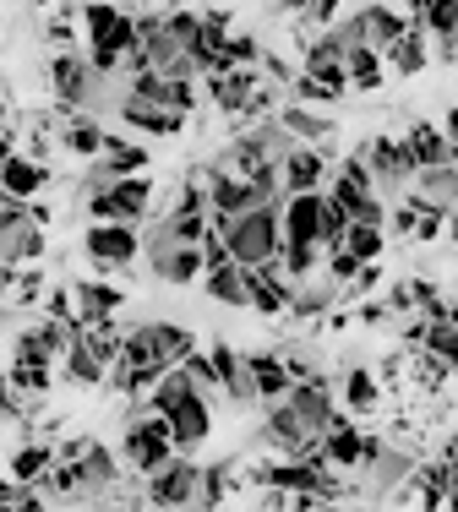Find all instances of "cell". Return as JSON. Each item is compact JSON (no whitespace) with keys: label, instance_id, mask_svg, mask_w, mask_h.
<instances>
[{"label":"cell","instance_id":"26","mask_svg":"<svg viewBox=\"0 0 458 512\" xmlns=\"http://www.w3.org/2000/svg\"><path fill=\"white\" fill-rule=\"evenodd\" d=\"M448 382H453V365L442 355H431V349H404V387H409V393L437 398Z\"/></svg>","mask_w":458,"mask_h":512},{"label":"cell","instance_id":"45","mask_svg":"<svg viewBox=\"0 0 458 512\" xmlns=\"http://www.w3.org/2000/svg\"><path fill=\"white\" fill-rule=\"evenodd\" d=\"M437 235H448V207H431V202H420L415 240H437Z\"/></svg>","mask_w":458,"mask_h":512},{"label":"cell","instance_id":"27","mask_svg":"<svg viewBox=\"0 0 458 512\" xmlns=\"http://www.w3.org/2000/svg\"><path fill=\"white\" fill-rule=\"evenodd\" d=\"M404 148L415 158V169H442V164H458L453 142L442 137V126H431V120H415V126L404 131Z\"/></svg>","mask_w":458,"mask_h":512},{"label":"cell","instance_id":"42","mask_svg":"<svg viewBox=\"0 0 458 512\" xmlns=\"http://www.w3.org/2000/svg\"><path fill=\"white\" fill-rule=\"evenodd\" d=\"M289 104H311V109H333V104H344L339 93L328 88V82H317V77H306V71H295V82H289Z\"/></svg>","mask_w":458,"mask_h":512},{"label":"cell","instance_id":"5","mask_svg":"<svg viewBox=\"0 0 458 512\" xmlns=\"http://www.w3.org/2000/svg\"><path fill=\"white\" fill-rule=\"evenodd\" d=\"M175 458V436H170V420L153 409L131 414L126 431H120V463H131L137 474H153Z\"/></svg>","mask_w":458,"mask_h":512},{"label":"cell","instance_id":"35","mask_svg":"<svg viewBox=\"0 0 458 512\" xmlns=\"http://www.w3.org/2000/svg\"><path fill=\"white\" fill-rule=\"evenodd\" d=\"M202 295L208 300H219V306H246V267L240 262H224V267H213V273H202Z\"/></svg>","mask_w":458,"mask_h":512},{"label":"cell","instance_id":"18","mask_svg":"<svg viewBox=\"0 0 458 512\" xmlns=\"http://www.w3.org/2000/svg\"><path fill=\"white\" fill-rule=\"evenodd\" d=\"M289 300H295V284L284 278V267H279V262H268V267H246V306L257 311V316H284V311H289Z\"/></svg>","mask_w":458,"mask_h":512},{"label":"cell","instance_id":"10","mask_svg":"<svg viewBox=\"0 0 458 512\" xmlns=\"http://www.w3.org/2000/svg\"><path fill=\"white\" fill-rule=\"evenodd\" d=\"M115 120H120V126H131L137 137L170 142V137H180V131H186V120H191V115H180V109H170V104L137 99V93H120V104H115Z\"/></svg>","mask_w":458,"mask_h":512},{"label":"cell","instance_id":"16","mask_svg":"<svg viewBox=\"0 0 458 512\" xmlns=\"http://www.w3.org/2000/svg\"><path fill=\"white\" fill-rule=\"evenodd\" d=\"M382 398H388V387H382V376L371 371V365H344L339 376V409L349 420H371V414L382 409Z\"/></svg>","mask_w":458,"mask_h":512},{"label":"cell","instance_id":"51","mask_svg":"<svg viewBox=\"0 0 458 512\" xmlns=\"http://www.w3.org/2000/svg\"><path fill=\"white\" fill-rule=\"evenodd\" d=\"M120 11H131V17H142V11H159V0H115Z\"/></svg>","mask_w":458,"mask_h":512},{"label":"cell","instance_id":"49","mask_svg":"<svg viewBox=\"0 0 458 512\" xmlns=\"http://www.w3.org/2000/svg\"><path fill=\"white\" fill-rule=\"evenodd\" d=\"M22 491H28V485H17V480H11V469H0V502H17Z\"/></svg>","mask_w":458,"mask_h":512},{"label":"cell","instance_id":"22","mask_svg":"<svg viewBox=\"0 0 458 512\" xmlns=\"http://www.w3.org/2000/svg\"><path fill=\"white\" fill-rule=\"evenodd\" d=\"M453 485H458V469H448L442 458H420L399 496H415L420 512H442V507H448V491H453Z\"/></svg>","mask_w":458,"mask_h":512},{"label":"cell","instance_id":"1","mask_svg":"<svg viewBox=\"0 0 458 512\" xmlns=\"http://www.w3.org/2000/svg\"><path fill=\"white\" fill-rule=\"evenodd\" d=\"M339 420V382L333 376H311L295 382L279 404L262 409V442L279 458H317L322 463V431Z\"/></svg>","mask_w":458,"mask_h":512},{"label":"cell","instance_id":"23","mask_svg":"<svg viewBox=\"0 0 458 512\" xmlns=\"http://www.w3.org/2000/svg\"><path fill=\"white\" fill-rule=\"evenodd\" d=\"M322 191H300V197H284L279 207V224L284 240H300V246H322Z\"/></svg>","mask_w":458,"mask_h":512},{"label":"cell","instance_id":"32","mask_svg":"<svg viewBox=\"0 0 458 512\" xmlns=\"http://www.w3.org/2000/svg\"><path fill=\"white\" fill-rule=\"evenodd\" d=\"M420 28L437 39L442 60H458V0H431L426 17H420Z\"/></svg>","mask_w":458,"mask_h":512},{"label":"cell","instance_id":"44","mask_svg":"<svg viewBox=\"0 0 458 512\" xmlns=\"http://www.w3.org/2000/svg\"><path fill=\"white\" fill-rule=\"evenodd\" d=\"M180 371L191 376V387H197V393H208V398L219 393V371H213V355H208V349H202V344L191 349L186 360H180Z\"/></svg>","mask_w":458,"mask_h":512},{"label":"cell","instance_id":"4","mask_svg":"<svg viewBox=\"0 0 458 512\" xmlns=\"http://www.w3.org/2000/svg\"><path fill=\"white\" fill-rule=\"evenodd\" d=\"M229 256L240 267H268L279 262V246H284V224H279V207H251V213H235L229 224L219 229Z\"/></svg>","mask_w":458,"mask_h":512},{"label":"cell","instance_id":"25","mask_svg":"<svg viewBox=\"0 0 458 512\" xmlns=\"http://www.w3.org/2000/svg\"><path fill=\"white\" fill-rule=\"evenodd\" d=\"M55 142H60L71 158H99L104 142H110V126H104L99 115H82V109H77V115H60Z\"/></svg>","mask_w":458,"mask_h":512},{"label":"cell","instance_id":"24","mask_svg":"<svg viewBox=\"0 0 458 512\" xmlns=\"http://www.w3.org/2000/svg\"><path fill=\"white\" fill-rule=\"evenodd\" d=\"M246 371H251V387H257V404L268 409V404H279V398L295 387V376H289V365L279 349H251L246 355Z\"/></svg>","mask_w":458,"mask_h":512},{"label":"cell","instance_id":"52","mask_svg":"<svg viewBox=\"0 0 458 512\" xmlns=\"http://www.w3.org/2000/svg\"><path fill=\"white\" fill-rule=\"evenodd\" d=\"M442 463H448V469H458V431L448 436V447H442Z\"/></svg>","mask_w":458,"mask_h":512},{"label":"cell","instance_id":"33","mask_svg":"<svg viewBox=\"0 0 458 512\" xmlns=\"http://www.w3.org/2000/svg\"><path fill=\"white\" fill-rule=\"evenodd\" d=\"M229 491H235V463H229V458H219V463H202L197 502H191L186 512H219Z\"/></svg>","mask_w":458,"mask_h":512},{"label":"cell","instance_id":"28","mask_svg":"<svg viewBox=\"0 0 458 512\" xmlns=\"http://www.w3.org/2000/svg\"><path fill=\"white\" fill-rule=\"evenodd\" d=\"M344 306V295H339V284H295V300H289V311L284 316H295V322H328V311H339Z\"/></svg>","mask_w":458,"mask_h":512},{"label":"cell","instance_id":"36","mask_svg":"<svg viewBox=\"0 0 458 512\" xmlns=\"http://www.w3.org/2000/svg\"><path fill=\"white\" fill-rule=\"evenodd\" d=\"M415 191L420 202H431V207H453L458 202V169L453 164H442V169H415Z\"/></svg>","mask_w":458,"mask_h":512},{"label":"cell","instance_id":"17","mask_svg":"<svg viewBox=\"0 0 458 512\" xmlns=\"http://www.w3.org/2000/svg\"><path fill=\"white\" fill-rule=\"evenodd\" d=\"M208 355H213V371H219V393L229 398V404H235V409H251V404H257V387H251L246 355H240L229 338H213Z\"/></svg>","mask_w":458,"mask_h":512},{"label":"cell","instance_id":"19","mask_svg":"<svg viewBox=\"0 0 458 512\" xmlns=\"http://www.w3.org/2000/svg\"><path fill=\"white\" fill-rule=\"evenodd\" d=\"M164 420H170L175 453H197V447L213 436V398H208V393H191L186 404H180V409H170Z\"/></svg>","mask_w":458,"mask_h":512},{"label":"cell","instance_id":"20","mask_svg":"<svg viewBox=\"0 0 458 512\" xmlns=\"http://www.w3.org/2000/svg\"><path fill=\"white\" fill-rule=\"evenodd\" d=\"M279 126H284L295 142H306V148H322V153L333 158V137H339V126H333L328 109H311V104H279Z\"/></svg>","mask_w":458,"mask_h":512},{"label":"cell","instance_id":"2","mask_svg":"<svg viewBox=\"0 0 458 512\" xmlns=\"http://www.w3.org/2000/svg\"><path fill=\"white\" fill-rule=\"evenodd\" d=\"M142 262H148L153 284H170V289H186V284H202V246H180L170 218H148V229H142Z\"/></svg>","mask_w":458,"mask_h":512},{"label":"cell","instance_id":"57","mask_svg":"<svg viewBox=\"0 0 458 512\" xmlns=\"http://www.w3.org/2000/svg\"><path fill=\"white\" fill-rule=\"evenodd\" d=\"M317 512H344V507H317Z\"/></svg>","mask_w":458,"mask_h":512},{"label":"cell","instance_id":"3","mask_svg":"<svg viewBox=\"0 0 458 512\" xmlns=\"http://www.w3.org/2000/svg\"><path fill=\"white\" fill-rule=\"evenodd\" d=\"M197 349V333L180 322H137L126 327V344H120L115 365H137V371H170Z\"/></svg>","mask_w":458,"mask_h":512},{"label":"cell","instance_id":"54","mask_svg":"<svg viewBox=\"0 0 458 512\" xmlns=\"http://www.w3.org/2000/svg\"><path fill=\"white\" fill-rule=\"evenodd\" d=\"M448 240H453V246H458V202L448 207Z\"/></svg>","mask_w":458,"mask_h":512},{"label":"cell","instance_id":"12","mask_svg":"<svg viewBox=\"0 0 458 512\" xmlns=\"http://www.w3.org/2000/svg\"><path fill=\"white\" fill-rule=\"evenodd\" d=\"M262 82H268V77H262V66H235V71H224V77H208L202 88H208V99H213L219 115H229V120L246 126V109H251V99H257Z\"/></svg>","mask_w":458,"mask_h":512},{"label":"cell","instance_id":"47","mask_svg":"<svg viewBox=\"0 0 458 512\" xmlns=\"http://www.w3.org/2000/svg\"><path fill=\"white\" fill-rule=\"evenodd\" d=\"M382 306H388V316H415V289H409V278H399V284L382 295Z\"/></svg>","mask_w":458,"mask_h":512},{"label":"cell","instance_id":"48","mask_svg":"<svg viewBox=\"0 0 458 512\" xmlns=\"http://www.w3.org/2000/svg\"><path fill=\"white\" fill-rule=\"evenodd\" d=\"M349 316H355L360 327H388V322H393V316H388V306H382V300H360V306L349 311Z\"/></svg>","mask_w":458,"mask_h":512},{"label":"cell","instance_id":"43","mask_svg":"<svg viewBox=\"0 0 458 512\" xmlns=\"http://www.w3.org/2000/svg\"><path fill=\"white\" fill-rule=\"evenodd\" d=\"M44 295H50V284H44V267H22V273H17V289H11L6 306L33 311V306H44Z\"/></svg>","mask_w":458,"mask_h":512},{"label":"cell","instance_id":"9","mask_svg":"<svg viewBox=\"0 0 458 512\" xmlns=\"http://www.w3.org/2000/svg\"><path fill=\"white\" fill-rule=\"evenodd\" d=\"M197 485H202V463H191V453H175L164 469L142 474V491H148L153 512H186L197 502Z\"/></svg>","mask_w":458,"mask_h":512},{"label":"cell","instance_id":"39","mask_svg":"<svg viewBox=\"0 0 458 512\" xmlns=\"http://www.w3.org/2000/svg\"><path fill=\"white\" fill-rule=\"evenodd\" d=\"M322 246H300V240H284L279 246V267H284V278L289 284H306V278H317L322 273Z\"/></svg>","mask_w":458,"mask_h":512},{"label":"cell","instance_id":"15","mask_svg":"<svg viewBox=\"0 0 458 512\" xmlns=\"http://www.w3.org/2000/svg\"><path fill=\"white\" fill-rule=\"evenodd\" d=\"M71 295H77V322L82 327L115 322V316L126 311V289H120L115 278H77V284H71Z\"/></svg>","mask_w":458,"mask_h":512},{"label":"cell","instance_id":"41","mask_svg":"<svg viewBox=\"0 0 458 512\" xmlns=\"http://www.w3.org/2000/svg\"><path fill=\"white\" fill-rule=\"evenodd\" d=\"M344 251L355 256V262H382V251H388V229L382 224H349Z\"/></svg>","mask_w":458,"mask_h":512},{"label":"cell","instance_id":"37","mask_svg":"<svg viewBox=\"0 0 458 512\" xmlns=\"http://www.w3.org/2000/svg\"><path fill=\"white\" fill-rule=\"evenodd\" d=\"M99 158L115 169L120 180H126V175H148V142H131V137H120V131H110V142H104Z\"/></svg>","mask_w":458,"mask_h":512},{"label":"cell","instance_id":"38","mask_svg":"<svg viewBox=\"0 0 458 512\" xmlns=\"http://www.w3.org/2000/svg\"><path fill=\"white\" fill-rule=\"evenodd\" d=\"M191 393H197V387H191V376L180 371V365H170V371H164L159 382L148 387V409H153V414H170V409L186 404Z\"/></svg>","mask_w":458,"mask_h":512},{"label":"cell","instance_id":"50","mask_svg":"<svg viewBox=\"0 0 458 512\" xmlns=\"http://www.w3.org/2000/svg\"><path fill=\"white\" fill-rule=\"evenodd\" d=\"M442 137L453 142V153H458V104L448 109V115H442Z\"/></svg>","mask_w":458,"mask_h":512},{"label":"cell","instance_id":"31","mask_svg":"<svg viewBox=\"0 0 458 512\" xmlns=\"http://www.w3.org/2000/svg\"><path fill=\"white\" fill-rule=\"evenodd\" d=\"M60 371H66V382H77V387H104L110 365L93 355L88 338H82V327H77V338H71V349H66V360H60Z\"/></svg>","mask_w":458,"mask_h":512},{"label":"cell","instance_id":"40","mask_svg":"<svg viewBox=\"0 0 458 512\" xmlns=\"http://www.w3.org/2000/svg\"><path fill=\"white\" fill-rule=\"evenodd\" d=\"M11 387H17L22 398H44L55 387V365L50 360H11Z\"/></svg>","mask_w":458,"mask_h":512},{"label":"cell","instance_id":"11","mask_svg":"<svg viewBox=\"0 0 458 512\" xmlns=\"http://www.w3.org/2000/svg\"><path fill=\"white\" fill-rule=\"evenodd\" d=\"M366 442H371V431L339 409V420L322 431V463L339 469V474H360V469H366Z\"/></svg>","mask_w":458,"mask_h":512},{"label":"cell","instance_id":"14","mask_svg":"<svg viewBox=\"0 0 458 512\" xmlns=\"http://www.w3.org/2000/svg\"><path fill=\"white\" fill-rule=\"evenodd\" d=\"M415 447H404V442H382L377 447V458H371L366 463V469H360V474H366V491L371 496H399L404 491V485H409V474H415Z\"/></svg>","mask_w":458,"mask_h":512},{"label":"cell","instance_id":"53","mask_svg":"<svg viewBox=\"0 0 458 512\" xmlns=\"http://www.w3.org/2000/svg\"><path fill=\"white\" fill-rule=\"evenodd\" d=\"M11 153H17V137H11V131H0V164H6Z\"/></svg>","mask_w":458,"mask_h":512},{"label":"cell","instance_id":"8","mask_svg":"<svg viewBox=\"0 0 458 512\" xmlns=\"http://www.w3.org/2000/svg\"><path fill=\"white\" fill-rule=\"evenodd\" d=\"M360 158L371 169V186H377L382 202H399L409 186H415V158H409L404 137H366L360 142Z\"/></svg>","mask_w":458,"mask_h":512},{"label":"cell","instance_id":"30","mask_svg":"<svg viewBox=\"0 0 458 512\" xmlns=\"http://www.w3.org/2000/svg\"><path fill=\"white\" fill-rule=\"evenodd\" d=\"M344 77H349V93H377L388 82V60L366 50V44H355V50H344Z\"/></svg>","mask_w":458,"mask_h":512},{"label":"cell","instance_id":"29","mask_svg":"<svg viewBox=\"0 0 458 512\" xmlns=\"http://www.w3.org/2000/svg\"><path fill=\"white\" fill-rule=\"evenodd\" d=\"M382 60H388L393 77H420V71L431 66V33L420 28V22H409V33H404V39L393 44V50L382 55Z\"/></svg>","mask_w":458,"mask_h":512},{"label":"cell","instance_id":"13","mask_svg":"<svg viewBox=\"0 0 458 512\" xmlns=\"http://www.w3.org/2000/svg\"><path fill=\"white\" fill-rule=\"evenodd\" d=\"M50 180H55V169L44 164V158L17 148L6 164H0V197L6 202H39L44 191H50Z\"/></svg>","mask_w":458,"mask_h":512},{"label":"cell","instance_id":"46","mask_svg":"<svg viewBox=\"0 0 458 512\" xmlns=\"http://www.w3.org/2000/svg\"><path fill=\"white\" fill-rule=\"evenodd\" d=\"M22 414H28V398H22L17 387H11V376L0 371V420H22Z\"/></svg>","mask_w":458,"mask_h":512},{"label":"cell","instance_id":"7","mask_svg":"<svg viewBox=\"0 0 458 512\" xmlns=\"http://www.w3.org/2000/svg\"><path fill=\"white\" fill-rule=\"evenodd\" d=\"M82 256L99 278H115L142 262V229L137 224H88L82 229Z\"/></svg>","mask_w":458,"mask_h":512},{"label":"cell","instance_id":"21","mask_svg":"<svg viewBox=\"0 0 458 512\" xmlns=\"http://www.w3.org/2000/svg\"><path fill=\"white\" fill-rule=\"evenodd\" d=\"M279 175H284V191H289V197H300V191H322V186H328V175H333V158L322 153V148L295 142V148H289V158L279 164Z\"/></svg>","mask_w":458,"mask_h":512},{"label":"cell","instance_id":"6","mask_svg":"<svg viewBox=\"0 0 458 512\" xmlns=\"http://www.w3.org/2000/svg\"><path fill=\"white\" fill-rule=\"evenodd\" d=\"M88 207V224H148L153 218V180L148 175H126L110 191H93L82 197Z\"/></svg>","mask_w":458,"mask_h":512},{"label":"cell","instance_id":"56","mask_svg":"<svg viewBox=\"0 0 458 512\" xmlns=\"http://www.w3.org/2000/svg\"><path fill=\"white\" fill-rule=\"evenodd\" d=\"M115 512H148V507H131V502H126V507H115Z\"/></svg>","mask_w":458,"mask_h":512},{"label":"cell","instance_id":"55","mask_svg":"<svg viewBox=\"0 0 458 512\" xmlns=\"http://www.w3.org/2000/svg\"><path fill=\"white\" fill-rule=\"evenodd\" d=\"M442 512H458V485H453V491H448V507H442Z\"/></svg>","mask_w":458,"mask_h":512},{"label":"cell","instance_id":"34","mask_svg":"<svg viewBox=\"0 0 458 512\" xmlns=\"http://www.w3.org/2000/svg\"><path fill=\"white\" fill-rule=\"evenodd\" d=\"M6 469H11V480H17V485H44V474L55 469V447L50 442H22L17 453H11Z\"/></svg>","mask_w":458,"mask_h":512}]
</instances>
